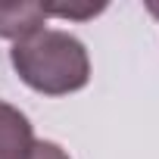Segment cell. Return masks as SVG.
<instances>
[{"instance_id":"7a4b0ae2","label":"cell","mask_w":159,"mask_h":159,"mask_svg":"<svg viewBox=\"0 0 159 159\" xmlns=\"http://www.w3.org/2000/svg\"><path fill=\"white\" fill-rule=\"evenodd\" d=\"M34 147V128L22 109L0 100V159H28Z\"/></svg>"},{"instance_id":"5b68a950","label":"cell","mask_w":159,"mask_h":159,"mask_svg":"<svg viewBox=\"0 0 159 159\" xmlns=\"http://www.w3.org/2000/svg\"><path fill=\"white\" fill-rule=\"evenodd\" d=\"M28 159H72V156H69L59 143H53V140H34Z\"/></svg>"},{"instance_id":"277c9868","label":"cell","mask_w":159,"mask_h":159,"mask_svg":"<svg viewBox=\"0 0 159 159\" xmlns=\"http://www.w3.org/2000/svg\"><path fill=\"white\" fill-rule=\"evenodd\" d=\"M106 7H44L47 16H62V19H91L97 13H103Z\"/></svg>"},{"instance_id":"3957f363","label":"cell","mask_w":159,"mask_h":159,"mask_svg":"<svg viewBox=\"0 0 159 159\" xmlns=\"http://www.w3.org/2000/svg\"><path fill=\"white\" fill-rule=\"evenodd\" d=\"M47 25V13L41 3H0V38L25 41L28 34Z\"/></svg>"},{"instance_id":"8992f818","label":"cell","mask_w":159,"mask_h":159,"mask_svg":"<svg viewBox=\"0 0 159 159\" xmlns=\"http://www.w3.org/2000/svg\"><path fill=\"white\" fill-rule=\"evenodd\" d=\"M147 10H150V13H153V16L159 19V3H147Z\"/></svg>"},{"instance_id":"6da1fadb","label":"cell","mask_w":159,"mask_h":159,"mask_svg":"<svg viewBox=\"0 0 159 159\" xmlns=\"http://www.w3.org/2000/svg\"><path fill=\"white\" fill-rule=\"evenodd\" d=\"M10 62L22 81L47 97H66L91 81V56L69 31L41 28L10 50Z\"/></svg>"}]
</instances>
